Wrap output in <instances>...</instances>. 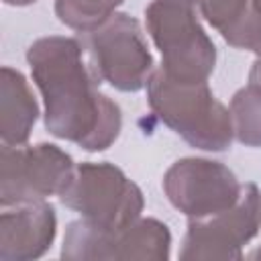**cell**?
I'll list each match as a JSON object with an SVG mask.
<instances>
[{
  "instance_id": "6da1fadb",
  "label": "cell",
  "mask_w": 261,
  "mask_h": 261,
  "mask_svg": "<svg viewBox=\"0 0 261 261\" xmlns=\"http://www.w3.org/2000/svg\"><path fill=\"white\" fill-rule=\"evenodd\" d=\"M27 61L45 102V128L84 151H106L120 135V106L98 90V77L84 61L73 37L49 35L31 43Z\"/></svg>"
},
{
  "instance_id": "7a4b0ae2",
  "label": "cell",
  "mask_w": 261,
  "mask_h": 261,
  "mask_svg": "<svg viewBox=\"0 0 261 261\" xmlns=\"http://www.w3.org/2000/svg\"><path fill=\"white\" fill-rule=\"evenodd\" d=\"M147 102L167 128L196 149L220 153L234 139L230 110L208 82H179L159 67L147 82Z\"/></svg>"
},
{
  "instance_id": "3957f363",
  "label": "cell",
  "mask_w": 261,
  "mask_h": 261,
  "mask_svg": "<svg viewBox=\"0 0 261 261\" xmlns=\"http://www.w3.org/2000/svg\"><path fill=\"white\" fill-rule=\"evenodd\" d=\"M202 0H153L145 8L147 31L161 53V69L179 82H208L216 47L202 22Z\"/></svg>"
},
{
  "instance_id": "277c9868",
  "label": "cell",
  "mask_w": 261,
  "mask_h": 261,
  "mask_svg": "<svg viewBox=\"0 0 261 261\" xmlns=\"http://www.w3.org/2000/svg\"><path fill=\"white\" fill-rule=\"evenodd\" d=\"M61 204L100 228H120L141 218L145 198L126 173L108 161L75 165L69 186L59 196Z\"/></svg>"
},
{
  "instance_id": "5b68a950",
  "label": "cell",
  "mask_w": 261,
  "mask_h": 261,
  "mask_svg": "<svg viewBox=\"0 0 261 261\" xmlns=\"http://www.w3.org/2000/svg\"><path fill=\"white\" fill-rule=\"evenodd\" d=\"M84 47L98 82L118 92L143 90L155 71L141 22L126 12H114L98 29L86 33Z\"/></svg>"
},
{
  "instance_id": "8992f818",
  "label": "cell",
  "mask_w": 261,
  "mask_h": 261,
  "mask_svg": "<svg viewBox=\"0 0 261 261\" xmlns=\"http://www.w3.org/2000/svg\"><path fill=\"white\" fill-rule=\"evenodd\" d=\"M171 255V232L157 218H137L120 228H100L84 218L65 228L61 259L65 261H165Z\"/></svg>"
},
{
  "instance_id": "52a82bcc",
  "label": "cell",
  "mask_w": 261,
  "mask_h": 261,
  "mask_svg": "<svg viewBox=\"0 0 261 261\" xmlns=\"http://www.w3.org/2000/svg\"><path fill=\"white\" fill-rule=\"evenodd\" d=\"M73 171L75 163L71 155L53 143L2 145L0 204L2 208H10L61 196Z\"/></svg>"
},
{
  "instance_id": "ba28073f",
  "label": "cell",
  "mask_w": 261,
  "mask_h": 261,
  "mask_svg": "<svg viewBox=\"0 0 261 261\" xmlns=\"http://www.w3.org/2000/svg\"><path fill=\"white\" fill-rule=\"evenodd\" d=\"M261 228V190L247 181L239 200L216 214L188 218L179 259H243V247Z\"/></svg>"
},
{
  "instance_id": "9c48e42d",
  "label": "cell",
  "mask_w": 261,
  "mask_h": 261,
  "mask_svg": "<svg viewBox=\"0 0 261 261\" xmlns=\"http://www.w3.org/2000/svg\"><path fill=\"white\" fill-rule=\"evenodd\" d=\"M232 169L204 157H184L163 175V192L169 204L188 218H202L230 208L241 194Z\"/></svg>"
},
{
  "instance_id": "30bf717a",
  "label": "cell",
  "mask_w": 261,
  "mask_h": 261,
  "mask_svg": "<svg viewBox=\"0 0 261 261\" xmlns=\"http://www.w3.org/2000/svg\"><path fill=\"white\" fill-rule=\"evenodd\" d=\"M57 234V216L51 204L33 202L4 208L0 214V259L31 261L43 257Z\"/></svg>"
},
{
  "instance_id": "8fae6325",
  "label": "cell",
  "mask_w": 261,
  "mask_h": 261,
  "mask_svg": "<svg viewBox=\"0 0 261 261\" xmlns=\"http://www.w3.org/2000/svg\"><path fill=\"white\" fill-rule=\"evenodd\" d=\"M39 116V104L27 77L4 65L0 69V139L2 145H27Z\"/></svg>"
},
{
  "instance_id": "7c38bea8",
  "label": "cell",
  "mask_w": 261,
  "mask_h": 261,
  "mask_svg": "<svg viewBox=\"0 0 261 261\" xmlns=\"http://www.w3.org/2000/svg\"><path fill=\"white\" fill-rule=\"evenodd\" d=\"M202 16L230 47L261 55V16L251 0H202Z\"/></svg>"
},
{
  "instance_id": "4fadbf2b",
  "label": "cell",
  "mask_w": 261,
  "mask_h": 261,
  "mask_svg": "<svg viewBox=\"0 0 261 261\" xmlns=\"http://www.w3.org/2000/svg\"><path fill=\"white\" fill-rule=\"evenodd\" d=\"M234 139L245 147H261V86L247 84L230 100Z\"/></svg>"
},
{
  "instance_id": "5bb4252c",
  "label": "cell",
  "mask_w": 261,
  "mask_h": 261,
  "mask_svg": "<svg viewBox=\"0 0 261 261\" xmlns=\"http://www.w3.org/2000/svg\"><path fill=\"white\" fill-rule=\"evenodd\" d=\"M124 0H55V16L61 24L90 33L108 20Z\"/></svg>"
},
{
  "instance_id": "9a60e30c",
  "label": "cell",
  "mask_w": 261,
  "mask_h": 261,
  "mask_svg": "<svg viewBox=\"0 0 261 261\" xmlns=\"http://www.w3.org/2000/svg\"><path fill=\"white\" fill-rule=\"evenodd\" d=\"M249 84L261 86V55L253 61V67H251V71H249Z\"/></svg>"
},
{
  "instance_id": "2e32d148",
  "label": "cell",
  "mask_w": 261,
  "mask_h": 261,
  "mask_svg": "<svg viewBox=\"0 0 261 261\" xmlns=\"http://www.w3.org/2000/svg\"><path fill=\"white\" fill-rule=\"evenodd\" d=\"M2 2L8 6H29V4H35L37 0H2Z\"/></svg>"
},
{
  "instance_id": "e0dca14e",
  "label": "cell",
  "mask_w": 261,
  "mask_h": 261,
  "mask_svg": "<svg viewBox=\"0 0 261 261\" xmlns=\"http://www.w3.org/2000/svg\"><path fill=\"white\" fill-rule=\"evenodd\" d=\"M249 259H261V247H259V249H255L253 253H249Z\"/></svg>"
},
{
  "instance_id": "ac0fdd59",
  "label": "cell",
  "mask_w": 261,
  "mask_h": 261,
  "mask_svg": "<svg viewBox=\"0 0 261 261\" xmlns=\"http://www.w3.org/2000/svg\"><path fill=\"white\" fill-rule=\"evenodd\" d=\"M251 2H253V8L257 10V14L261 16V0H251Z\"/></svg>"
}]
</instances>
